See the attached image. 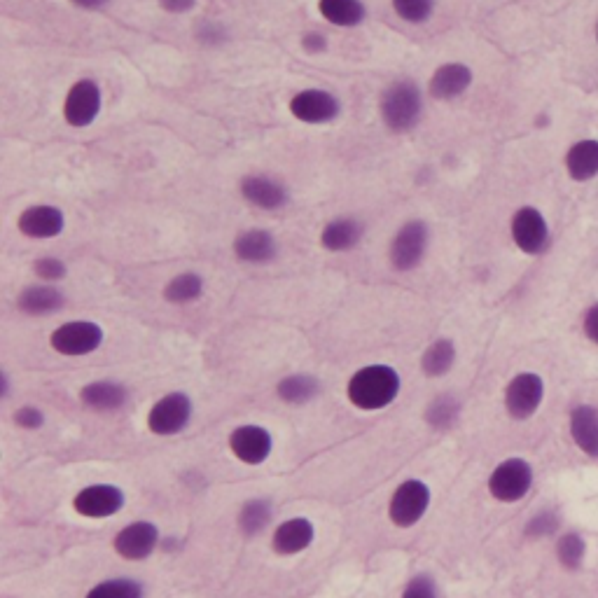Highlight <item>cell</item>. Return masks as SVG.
<instances>
[{
	"label": "cell",
	"mask_w": 598,
	"mask_h": 598,
	"mask_svg": "<svg viewBox=\"0 0 598 598\" xmlns=\"http://www.w3.org/2000/svg\"><path fill=\"white\" fill-rule=\"evenodd\" d=\"M103 339H106V332H103L99 323L71 321L59 325V328L52 332L50 346L59 353V356L80 358L99 351Z\"/></svg>",
	"instance_id": "5b68a950"
},
{
	"label": "cell",
	"mask_w": 598,
	"mask_h": 598,
	"mask_svg": "<svg viewBox=\"0 0 598 598\" xmlns=\"http://www.w3.org/2000/svg\"><path fill=\"white\" fill-rule=\"evenodd\" d=\"M514 246L526 255H540L549 246L547 218L535 206H521L510 220Z\"/></svg>",
	"instance_id": "30bf717a"
},
{
	"label": "cell",
	"mask_w": 598,
	"mask_h": 598,
	"mask_svg": "<svg viewBox=\"0 0 598 598\" xmlns=\"http://www.w3.org/2000/svg\"><path fill=\"white\" fill-rule=\"evenodd\" d=\"M269 521H271V503H269V500L253 498V500H246V503L241 505L239 519H236V524H239V531L243 535H257V533H262L264 528H267Z\"/></svg>",
	"instance_id": "f1b7e54d"
},
{
	"label": "cell",
	"mask_w": 598,
	"mask_h": 598,
	"mask_svg": "<svg viewBox=\"0 0 598 598\" xmlns=\"http://www.w3.org/2000/svg\"><path fill=\"white\" fill-rule=\"evenodd\" d=\"M545 400V381L535 372H519L505 388V409L512 419L526 421Z\"/></svg>",
	"instance_id": "ba28073f"
},
{
	"label": "cell",
	"mask_w": 598,
	"mask_h": 598,
	"mask_svg": "<svg viewBox=\"0 0 598 598\" xmlns=\"http://www.w3.org/2000/svg\"><path fill=\"white\" fill-rule=\"evenodd\" d=\"M570 437L582 454L598 458V409L577 405L570 412Z\"/></svg>",
	"instance_id": "7402d4cb"
},
{
	"label": "cell",
	"mask_w": 598,
	"mask_h": 598,
	"mask_svg": "<svg viewBox=\"0 0 598 598\" xmlns=\"http://www.w3.org/2000/svg\"><path fill=\"white\" fill-rule=\"evenodd\" d=\"M563 166L570 180L589 183L598 176V138H582L573 143L563 157Z\"/></svg>",
	"instance_id": "ffe728a7"
},
{
	"label": "cell",
	"mask_w": 598,
	"mask_h": 598,
	"mask_svg": "<svg viewBox=\"0 0 598 598\" xmlns=\"http://www.w3.org/2000/svg\"><path fill=\"white\" fill-rule=\"evenodd\" d=\"M194 5H197V0H159V8L171 12V15H185Z\"/></svg>",
	"instance_id": "ab89813d"
},
{
	"label": "cell",
	"mask_w": 598,
	"mask_h": 598,
	"mask_svg": "<svg viewBox=\"0 0 598 598\" xmlns=\"http://www.w3.org/2000/svg\"><path fill=\"white\" fill-rule=\"evenodd\" d=\"M66 297L57 285L52 283H38L26 288L22 295L17 297V307L29 316H50L64 309Z\"/></svg>",
	"instance_id": "44dd1931"
},
{
	"label": "cell",
	"mask_w": 598,
	"mask_h": 598,
	"mask_svg": "<svg viewBox=\"0 0 598 598\" xmlns=\"http://www.w3.org/2000/svg\"><path fill=\"white\" fill-rule=\"evenodd\" d=\"M15 423L24 430H38L45 423V414H43V409H40V407L26 405L22 409H17Z\"/></svg>",
	"instance_id": "8d00e7d4"
},
{
	"label": "cell",
	"mask_w": 598,
	"mask_h": 598,
	"mask_svg": "<svg viewBox=\"0 0 598 598\" xmlns=\"http://www.w3.org/2000/svg\"><path fill=\"white\" fill-rule=\"evenodd\" d=\"M489 493L498 503L512 505L528 496L533 486V468L526 458H505L489 475Z\"/></svg>",
	"instance_id": "3957f363"
},
{
	"label": "cell",
	"mask_w": 598,
	"mask_h": 598,
	"mask_svg": "<svg viewBox=\"0 0 598 598\" xmlns=\"http://www.w3.org/2000/svg\"><path fill=\"white\" fill-rule=\"evenodd\" d=\"M234 255L248 264H269L278 255V243L267 229H246L234 239Z\"/></svg>",
	"instance_id": "d6986e66"
},
{
	"label": "cell",
	"mask_w": 598,
	"mask_h": 598,
	"mask_svg": "<svg viewBox=\"0 0 598 598\" xmlns=\"http://www.w3.org/2000/svg\"><path fill=\"white\" fill-rule=\"evenodd\" d=\"M71 3L78 5V8H82V10H101V8H106L110 0H71Z\"/></svg>",
	"instance_id": "b9f144b4"
},
{
	"label": "cell",
	"mask_w": 598,
	"mask_h": 598,
	"mask_svg": "<svg viewBox=\"0 0 598 598\" xmlns=\"http://www.w3.org/2000/svg\"><path fill=\"white\" fill-rule=\"evenodd\" d=\"M17 227L29 239H54L66 229V215L61 208L50 204L29 206L19 215Z\"/></svg>",
	"instance_id": "2e32d148"
},
{
	"label": "cell",
	"mask_w": 598,
	"mask_h": 598,
	"mask_svg": "<svg viewBox=\"0 0 598 598\" xmlns=\"http://www.w3.org/2000/svg\"><path fill=\"white\" fill-rule=\"evenodd\" d=\"M192 400L190 395L173 391L159 398L148 412V430L157 437H173L190 426Z\"/></svg>",
	"instance_id": "8992f818"
},
{
	"label": "cell",
	"mask_w": 598,
	"mask_h": 598,
	"mask_svg": "<svg viewBox=\"0 0 598 598\" xmlns=\"http://www.w3.org/2000/svg\"><path fill=\"white\" fill-rule=\"evenodd\" d=\"M103 108L101 87L94 80H78L68 89L64 101V120L73 129H85L94 124Z\"/></svg>",
	"instance_id": "8fae6325"
},
{
	"label": "cell",
	"mask_w": 598,
	"mask_h": 598,
	"mask_svg": "<svg viewBox=\"0 0 598 598\" xmlns=\"http://www.w3.org/2000/svg\"><path fill=\"white\" fill-rule=\"evenodd\" d=\"M559 528V519L552 512H538L535 517L528 519L526 535L528 538H547Z\"/></svg>",
	"instance_id": "d590c367"
},
{
	"label": "cell",
	"mask_w": 598,
	"mask_h": 598,
	"mask_svg": "<svg viewBox=\"0 0 598 598\" xmlns=\"http://www.w3.org/2000/svg\"><path fill=\"white\" fill-rule=\"evenodd\" d=\"M159 545V528L152 521H134L115 535L113 547L117 556L127 561H145Z\"/></svg>",
	"instance_id": "5bb4252c"
},
{
	"label": "cell",
	"mask_w": 598,
	"mask_h": 598,
	"mask_svg": "<svg viewBox=\"0 0 598 598\" xmlns=\"http://www.w3.org/2000/svg\"><path fill=\"white\" fill-rule=\"evenodd\" d=\"M85 598H145V589L138 580L131 577H113L94 584Z\"/></svg>",
	"instance_id": "f546056e"
},
{
	"label": "cell",
	"mask_w": 598,
	"mask_h": 598,
	"mask_svg": "<svg viewBox=\"0 0 598 598\" xmlns=\"http://www.w3.org/2000/svg\"><path fill=\"white\" fill-rule=\"evenodd\" d=\"M288 108L292 117L304 124H328L337 120L339 110H342L337 96L328 89H302L292 96Z\"/></svg>",
	"instance_id": "7c38bea8"
},
{
	"label": "cell",
	"mask_w": 598,
	"mask_h": 598,
	"mask_svg": "<svg viewBox=\"0 0 598 598\" xmlns=\"http://www.w3.org/2000/svg\"><path fill=\"white\" fill-rule=\"evenodd\" d=\"M400 598H440V591H437V584L430 575H414L412 580L405 584Z\"/></svg>",
	"instance_id": "e575fe53"
},
{
	"label": "cell",
	"mask_w": 598,
	"mask_h": 598,
	"mask_svg": "<svg viewBox=\"0 0 598 598\" xmlns=\"http://www.w3.org/2000/svg\"><path fill=\"white\" fill-rule=\"evenodd\" d=\"M33 271H36L40 281L57 283L61 278H66L68 267L64 260H59V257H40V260H36V264H33Z\"/></svg>",
	"instance_id": "836d02e7"
},
{
	"label": "cell",
	"mask_w": 598,
	"mask_h": 598,
	"mask_svg": "<svg viewBox=\"0 0 598 598\" xmlns=\"http://www.w3.org/2000/svg\"><path fill=\"white\" fill-rule=\"evenodd\" d=\"M316 540V526L307 517H290L281 521L271 535V549L278 556H295L307 552Z\"/></svg>",
	"instance_id": "9a60e30c"
},
{
	"label": "cell",
	"mask_w": 598,
	"mask_h": 598,
	"mask_svg": "<svg viewBox=\"0 0 598 598\" xmlns=\"http://www.w3.org/2000/svg\"><path fill=\"white\" fill-rule=\"evenodd\" d=\"M239 187L241 197L262 211H278L290 201L288 187L271 176H246Z\"/></svg>",
	"instance_id": "ac0fdd59"
},
{
	"label": "cell",
	"mask_w": 598,
	"mask_h": 598,
	"mask_svg": "<svg viewBox=\"0 0 598 598\" xmlns=\"http://www.w3.org/2000/svg\"><path fill=\"white\" fill-rule=\"evenodd\" d=\"M318 12L325 22L339 26V29H353L363 24L367 8L363 0H318Z\"/></svg>",
	"instance_id": "d4e9b609"
},
{
	"label": "cell",
	"mask_w": 598,
	"mask_h": 598,
	"mask_svg": "<svg viewBox=\"0 0 598 598\" xmlns=\"http://www.w3.org/2000/svg\"><path fill=\"white\" fill-rule=\"evenodd\" d=\"M197 36H199V40H204V43H220V40L225 38L218 26H213V24L201 26V31L197 33Z\"/></svg>",
	"instance_id": "60d3db41"
},
{
	"label": "cell",
	"mask_w": 598,
	"mask_h": 598,
	"mask_svg": "<svg viewBox=\"0 0 598 598\" xmlns=\"http://www.w3.org/2000/svg\"><path fill=\"white\" fill-rule=\"evenodd\" d=\"M393 10L402 22L426 24L435 12V0H393Z\"/></svg>",
	"instance_id": "d6a6232c"
},
{
	"label": "cell",
	"mask_w": 598,
	"mask_h": 598,
	"mask_svg": "<svg viewBox=\"0 0 598 598\" xmlns=\"http://www.w3.org/2000/svg\"><path fill=\"white\" fill-rule=\"evenodd\" d=\"M127 505V493L117 484H89L73 498V510L85 519H108Z\"/></svg>",
	"instance_id": "9c48e42d"
},
{
	"label": "cell",
	"mask_w": 598,
	"mask_h": 598,
	"mask_svg": "<svg viewBox=\"0 0 598 598\" xmlns=\"http://www.w3.org/2000/svg\"><path fill=\"white\" fill-rule=\"evenodd\" d=\"M458 414H461L458 400L451 398V395H442V398H437L428 405L426 421L428 426H433L435 430H449L456 423Z\"/></svg>",
	"instance_id": "1f68e13d"
},
{
	"label": "cell",
	"mask_w": 598,
	"mask_h": 598,
	"mask_svg": "<svg viewBox=\"0 0 598 598\" xmlns=\"http://www.w3.org/2000/svg\"><path fill=\"white\" fill-rule=\"evenodd\" d=\"M127 388L117 381H92V384L82 386L80 400L82 405L94 409V412H117L127 405Z\"/></svg>",
	"instance_id": "603a6c76"
},
{
	"label": "cell",
	"mask_w": 598,
	"mask_h": 598,
	"mask_svg": "<svg viewBox=\"0 0 598 598\" xmlns=\"http://www.w3.org/2000/svg\"><path fill=\"white\" fill-rule=\"evenodd\" d=\"M472 68L458 61L451 64H442L433 73V78L428 82V92L435 101H454L458 96H463L472 85Z\"/></svg>",
	"instance_id": "e0dca14e"
},
{
	"label": "cell",
	"mask_w": 598,
	"mask_h": 598,
	"mask_svg": "<svg viewBox=\"0 0 598 598\" xmlns=\"http://www.w3.org/2000/svg\"><path fill=\"white\" fill-rule=\"evenodd\" d=\"M381 120L395 134L412 131L421 122L423 115V94L421 89L409 80H398L388 85L379 101Z\"/></svg>",
	"instance_id": "7a4b0ae2"
},
{
	"label": "cell",
	"mask_w": 598,
	"mask_h": 598,
	"mask_svg": "<svg viewBox=\"0 0 598 598\" xmlns=\"http://www.w3.org/2000/svg\"><path fill=\"white\" fill-rule=\"evenodd\" d=\"M302 47L304 52L309 54H321L328 50V38H325L323 33H307V36L302 38Z\"/></svg>",
	"instance_id": "f35d334b"
},
{
	"label": "cell",
	"mask_w": 598,
	"mask_h": 598,
	"mask_svg": "<svg viewBox=\"0 0 598 598\" xmlns=\"http://www.w3.org/2000/svg\"><path fill=\"white\" fill-rule=\"evenodd\" d=\"M402 379L391 365H365L351 374L346 384V395L356 409L363 412H379L398 400Z\"/></svg>",
	"instance_id": "6da1fadb"
},
{
	"label": "cell",
	"mask_w": 598,
	"mask_h": 598,
	"mask_svg": "<svg viewBox=\"0 0 598 598\" xmlns=\"http://www.w3.org/2000/svg\"><path fill=\"white\" fill-rule=\"evenodd\" d=\"M229 451H232L236 461L246 465H262L274 451V437L264 426L257 423H246L232 430L229 435Z\"/></svg>",
	"instance_id": "4fadbf2b"
},
{
	"label": "cell",
	"mask_w": 598,
	"mask_h": 598,
	"mask_svg": "<svg viewBox=\"0 0 598 598\" xmlns=\"http://www.w3.org/2000/svg\"><path fill=\"white\" fill-rule=\"evenodd\" d=\"M204 292V278L194 271H185V274L173 276L169 283L164 285V299L169 304H190L197 302Z\"/></svg>",
	"instance_id": "83f0119b"
},
{
	"label": "cell",
	"mask_w": 598,
	"mask_h": 598,
	"mask_svg": "<svg viewBox=\"0 0 598 598\" xmlns=\"http://www.w3.org/2000/svg\"><path fill=\"white\" fill-rule=\"evenodd\" d=\"M582 332L591 344L598 346V302L584 311L582 316Z\"/></svg>",
	"instance_id": "74e56055"
},
{
	"label": "cell",
	"mask_w": 598,
	"mask_h": 598,
	"mask_svg": "<svg viewBox=\"0 0 598 598\" xmlns=\"http://www.w3.org/2000/svg\"><path fill=\"white\" fill-rule=\"evenodd\" d=\"M365 225L356 218L330 220L321 232V246L330 253H346L363 241Z\"/></svg>",
	"instance_id": "cb8c5ba5"
},
{
	"label": "cell",
	"mask_w": 598,
	"mask_h": 598,
	"mask_svg": "<svg viewBox=\"0 0 598 598\" xmlns=\"http://www.w3.org/2000/svg\"><path fill=\"white\" fill-rule=\"evenodd\" d=\"M454 363H456V346L447 337L435 339V342L430 344L421 356L423 374H426V377H433V379L444 377V374L454 367Z\"/></svg>",
	"instance_id": "484cf974"
},
{
	"label": "cell",
	"mask_w": 598,
	"mask_h": 598,
	"mask_svg": "<svg viewBox=\"0 0 598 598\" xmlns=\"http://www.w3.org/2000/svg\"><path fill=\"white\" fill-rule=\"evenodd\" d=\"M594 38H596V45H598V22H596V29H594Z\"/></svg>",
	"instance_id": "7bdbcfd3"
},
{
	"label": "cell",
	"mask_w": 598,
	"mask_h": 598,
	"mask_svg": "<svg viewBox=\"0 0 598 598\" xmlns=\"http://www.w3.org/2000/svg\"><path fill=\"white\" fill-rule=\"evenodd\" d=\"M587 556V542L580 533H563L556 540V559L566 570H577Z\"/></svg>",
	"instance_id": "4dcf8cb0"
},
{
	"label": "cell",
	"mask_w": 598,
	"mask_h": 598,
	"mask_svg": "<svg viewBox=\"0 0 598 598\" xmlns=\"http://www.w3.org/2000/svg\"><path fill=\"white\" fill-rule=\"evenodd\" d=\"M430 486L421 479H407L393 491L388 503V519L398 528H412L426 517L430 507Z\"/></svg>",
	"instance_id": "277c9868"
},
{
	"label": "cell",
	"mask_w": 598,
	"mask_h": 598,
	"mask_svg": "<svg viewBox=\"0 0 598 598\" xmlns=\"http://www.w3.org/2000/svg\"><path fill=\"white\" fill-rule=\"evenodd\" d=\"M428 241H430V232L426 222L423 220L405 222V225L398 229V234L393 236L391 250H388L393 269L412 271L419 267L423 257L428 253Z\"/></svg>",
	"instance_id": "52a82bcc"
},
{
	"label": "cell",
	"mask_w": 598,
	"mask_h": 598,
	"mask_svg": "<svg viewBox=\"0 0 598 598\" xmlns=\"http://www.w3.org/2000/svg\"><path fill=\"white\" fill-rule=\"evenodd\" d=\"M276 393L288 405H304L321 393V384L311 374H290V377L278 381Z\"/></svg>",
	"instance_id": "4316f807"
}]
</instances>
